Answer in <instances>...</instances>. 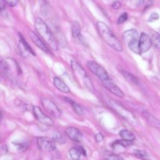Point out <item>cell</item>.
<instances>
[{"label":"cell","mask_w":160,"mask_h":160,"mask_svg":"<svg viewBox=\"0 0 160 160\" xmlns=\"http://www.w3.org/2000/svg\"><path fill=\"white\" fill-rule=\"evenodd\" d=\"M96 28L100 37L109 46L116 51H122L121 42L105 23L102 21H98L96 23Z\"/></svg>","instance_id":"obj_1"},{"label":"cell","mask_w":160,"mask_h":160,"mask_svg":"<svg viewBox=\"0 0 160 160\" xmlns=\"http://www.w3.org/2000/svg\"><path fill=\"white\" fill-rule=\"evenodd\" d=\"M34 27L38 34L46 43V44L51 49L54 51L58 50V46L55 38L48 25L41 18H36L35 19Z\"/></svg>","instance_id":"obj_2"},{"label":"cell","mask_w":160,"mask_h":160,"mask_svg":"<svg viewBox=\"0 0 160 160\" xmlns=\"http://www.w3.org/2000/svg\"><path fill=\"white\" fill-rule=\"evenodd\" d=\"M71 67L76 79L82 83L89 91L93 92L94 91L93 83L82 66L76 61L72 60L71 61Z\"/></svg>","instance_id":"obj_3"},{"label":"cell","mask_w":160,"mask_h":160,"mask_svg":"<svg viewBox=\"0 0 160 160\" xmlns=\"http://www.w3.org/2000/svg\"><path fill=\"white\" fill-rule=\"evenodd\" d=\"M122 38L129 48L136 54H141L139 48V34L135 29H130L125 31L122 34Z\"/></svg>","instance_id":"obj_4"},{"label":"cell","mask_w":160,"mask_h":160,"mask_svg":"<svg viewBox=\"0 0 160 160\" xmlns=\"http://www.w3.org/2000/svg\"><path fill=\"white\" fill-rule=\"evenodd\" d=\"M109 106L124 119L129 121L131 124H136V119L134 116V114L127 109H126L121 104L111 100L109 101Z\"/></svg>","instance_id":"obj_5"},{"label":"cell","mask_w":160,"mask_h":160,"mask_svg":"<svg viewBox=\"0 0 160 160\" xmlns=\"http://www.w3.org/2000/svg\"><path fill=\"white\" fill-rule=\"evenodd\" d=\"M87 67L89 71L97 78H98L101 82L110 78L106 69L101 65L94 61H88L87 62Z\"/></svg>","instance_id":"obj_6"},{"label":"cell","mask_w":160,"mask_h":160,"mask_svg":"<svg viewBox=\"0 0 160 160\" xmlns=\"http://www.w3.org/2000/svg\"><path fill=\"white\" fill-rule=\"evenodd\" d=\"M36 143L39 149L46 151H53L56 149L55 141L53 139L45 136L36 138Z\"/></svg>","instance_id":"obj_7"},{"label":"cell","mask_w":160,"mask_h":160,"mask_svg":"<svg viewBox=\"0 0 160 160\" xmlns=\"http://www.w3.org/2000/svg\"><path fill=\"white\" fill-rule=\"evenodd\" d=\"M41 102L44 109L50 115L54 118H59L61 116V111L52 100L48 98H43Z\"/></svg>","instance_id":"obj_8"},{"label":"cell","mask_w":160,"mask_h":160,"mask_svg":"<svg viewBox=\"0 0 160 160\" xmlns=\"http://www.w3.org/2000/svg\"><path fill=\"white\" fill-rule=\"evenodd\" d=\"M32 112L35 119L41 124L47 126H51L54 124L52 119L45 114L39 107L37 106H32Z\"/></svg>","instance_id":"obj_9"},{"label":"cell","mask_w":160,"mask_h":160,"mask_svg":"<svg viewBox=\"0 0 160 160\" xmlns=\"http://www.w3.org/2000/svg\"><path fill=\"white\" fill-rule=\"evenodd\" d=\"M102 84L103 86L107 89L109 91H110L114 95L119 97L123 98L124 96V93L122 91V90L112 81L111 78L102 81Z\"/></svg>","instance_id":"obj_10"},{"label":"cell","mask_w":160,"mask_h":160,"mask_svg":"<svg viewBox=\"0 0 160 160\" xmlns=\"http://www.w3.org/2000/svg\"><path fill=\"white\" fill-rule=\"evenodd\" d=\"M29 36L31 37V40L32 41V42L36 44V46L38 48H39L42 51H44L46 53L51 54V52L49 48L48 47L46 43L43 41V39L42 38H40L39 36L36 33H35L32 31H30L29 32Z\"/></svg>","instance_id":"obj_11"},{"label":"cell","mask_w":160,"mask_h":160,"mask_svg":"<svg viewBox=\"0 0 160 160\" xmlns=\"http://www.w3.org/2000/svg\"><path fill=\"white\" fill-rule=\"evenodd\" d=\"M152 43L151 38L146 33L142 32L139 39V48L140 53H144L148 51L151 47Z\"/></svg>","instance_id":"obj_12"},{"label":"cell","mask_w":160,"mask_h":160,"mask_svg":"<svg viewBox=\"0 0 160 160\" xmlns=\"http://www.w3.org/2000/svg\"><path fill=\"white\" fill-rule=\"evenodd\" d=\"M65 134L71 140L79 142L82 139V134L81 131L75 127H68L65 129Z\"/></svg>","instance_id":"obj_13"},{"label":"cell","mask_w":160,"mask_h":160,"mask_svg":"<svg viewBox=\"0 0 160 160\" xmlns=\"http://www.w3.org/2000/svg\"><path fill=\"white\" fill-rule=\"evenodd\" d=\"M19 51L22 55L26 54V52L32 54L33 56H36V53L34 52L31 47L29 45L28 42L26 41V39L23 37V36L19 33Z\"/></svg>","instance_id":"obj_14"},{"label":"cell","mask_w":160,"mask_h":160,"mask_svg":"<svg viewBox=\"0 0 160 160\" xmlns=\"http://www.w3.org/2000/svg\"><path fill=\"white\" fill-rule=\"evenodd\" d=\"M53 84L54 86L60 91L64 93H69L70 89L67 84L59 77H54L53 79Z\"/></svg>","instance_id":"obj_15"},{"label":"cell","mask_w":160,"mask_h":160,"mask_svg":"<svg viewBox=\"0 0 160 160\" xmlns=\"http://www.w3.org/2000/svg\"><path fill=\"white\" fill-rule=\"evenodd\" d=\"M64 101H66L67 102H68L69 104H70V105L71 106L72 109L74 110V111L79 114V115H82L84 113V111H83V109L80 106V104H78L77 102H76L75 101H74L72 99L69 98H67V97H64Z\"/></svg>","instance_id":"obj_16"},{"label":"cell","mask_w":160,"mask_h":160,"mask_svg":"<svg viewBox=\"0 0 160 160\" xmlns=\"http://www.w3.org/2000/svg\"><path fill=\"white\" fill-rule=\"evenodd\" d=\"M143 116L146 118L148 122L153 127L160 129V121L148 113V112H143Z\"/></svg>","instance_id":"obj_17"},{"label":"cell","mask_w":160,"mask_h":160,"mask_svg":"<svg viewBox=\"0 0 160 160\" xmlns=\"http://www.w3.org/2000/svg\"><path fill=\"white\" fill-rule=\"evenodd\" d=\"M119 134L120 137L124 140L129 141H133L135 139L134 134L128 129H122L119 131Z\"/></svg>","instance_id":"obj_18"},{"label":"cell","mask_w":160,"mask_h":160,"mask_svg":"<svg viewBox=\"0 0 160 160\" xmlns=\"http://www.w3.org/2000/svg\"><path fill=\"white\" fill-rule=\"evenodd\" d=\"M72 36L74 38L81 40V26L78 21L73 22L72 24Z\"/></svg>","instance_id":"obj_19"},{"label":"cell","mask_w":160,"mask_h":160,"mask_svg":"<svg viewBox=\"0 0 160 160\" xmlns=\"http://www.w3.org/2000/svg\"><path fill=\"white\" fill-rule=\"evenodd\" d=\"M151 39L152 44L158 49H160V34L156 31H152L151 33Z\"/></svg>","instance_id":"obj_20"},{"label":"cell","mask_w":160,"mask_h":160,"mask_svg":"<svg viewBox=\"0 0 160 160\" xmlns=\"http://www.w3.org/2000/svg\"><path fill=\"white\" fill-rule=\"evenodd\" d=\"M121 74H122V76L124 77V78L129 81V82L134 84H138V78L134 76L133 74L127 72V71H121Z\"/></svg>","instance_id":"obj_21"},{"label":"cell","mask_w":160,"mask_h":160,"mask_svg":"<svg viewBox=\"0 0 160 160\" xmlns=\"http://www.w3.org/2000/svg\"><path fill=\"white\" fill-rule=\"evenodd\" d=\"M69 154L70 155V157L71 159L74 160H78L79 159L81 155V151L80 149H79L77 148L72 147L71 148L69 151Z\"/></svg>","instance_id":"obj_22"},{"label":"cell","mask_w":160,"mask_h":160,"mask_svg":"<svg viewBox=\"0 0 160 160\" xmlns=\"http://www.w3.org/2000/svg\"><path fill=\"white\" fill-rule=\"evenodd\" d=\"M13 144L14 146L16 147L18 151L19 152H24L25 151L29 146V144L27 142H24V141H14Z\"/></svg>","instance_id":"obj_23"},{"label":"cell","mask_w":160,"mask_h":160,"mask_svg":"<svg viewBox=\"0 0 160 160\" xmlns=\"http://www.w3.org/2000/svg\"><path fill=\"white\" fill-rule=\"evenodd\" d=\"M52 139L54 140V141L58 142V143H61V144H63L66 142V138L61 135L58 132H55L52 135Z\"/></svg>","instance_id":"obj_24"},{"label":"cell","mask_w":160,"mask_h":160,"mask_svg":"<svg viewBox=\"0 0 160 160\" xmlns=\"http://www.w3.org/2000/svg\"><path fill=\"white\" fill-rule=\"evenodd\" d=\"M134 154L136 157L140 158V159H148V156L147 153L142 150L136 149L134 151Z\"/></svg>","instance_id":"obj_25"},{"label":"cell","mask_w":160,"mask_h":160,"mask_svg":"<svg viewBox=\"0 0 160 160\" xmlns=\"http://www.w3.org/2000/svg\"><path fill=\"white\" fill-rule=\"evenodd\" d=\"M132 141H126L124 139H122V140H117L114 142V144H118V145H121L123 147H128L129 146L132 144L131 143Z\"/></svg>","instance_id":"obj_26"},{"label":"cell","mask_w":160,"mask_h":160,"mask_svg":"<svg viewBox=\"0 0 160 160\" xmlns=\"http://www.w3.org/2000/svg\"><path fill=\"white\" fill-rule=\"evenodd\" d=\"M159 18V15L158 13L156 12H152L149 17V19H148V21L149 22H154V21H156L157 20H158Z\"/></svg>","instance_id":"obj_27"},{"label":"cell","mask_w":160,"mask_h":160,"mask_svg":"<svg viewBox=\"0 0 160 160\" xmlns=\"http://www.w3.org/2000/svg\"><path fill=\"white\" fill-rule=\"evenodd\" d=\"M127 19H128V14H127V12H124L119 17L117 23L119 24H122V23L124 22Z\"/></svg>","instance_id":"obj_28"},{"label":"cell","mask_w":160,"mask_h":160,"mask_svg":"<svg viewBox=\"0 0 160 160\" xmlns=\"http://www.w3.org/2000/svg\"><path fill=\"white\" fill-rule=\"evenodd\" d=\"M107 159H112V160H120V159H123V158H122L121 156L117 155V154H110L108 155L107 158H106Z\"/></svg>","instance_id":"obj_29"},{"label":"cell","mask_w":160,"mask_h":160,"mask_svg":"<svg viewBox=\"0 0 160 160\" xmlns=\"http://www.w3.org/2000/svg\"><path fill=\"white\" fill-rule=\"evenodd\" d=\"M94 138H95V140L97 142H101L104 139V136H103L102 134H101L100 132H98V133H96L95 134Z\"/></svg>","instance_id":"obj_30"},{"label":"cell","mask_w":160,"mask_h":160,"mask_svg":"<svg viewBox=\"0 0 160 160\" xmlns=\"http://www.w3.org/2000/svg\"><path fill=\"white\" fill-rule=\"evenodd\" d=\"M1 69L2 70H4V71H7L8 69H9V66H8V64L6 62V61H4L3 59H1Z\"/></svg>","instance_id":"obj_31"},{"label":"cell","mask_w":160,"mask_h":160,"mask_svg":"<svg viewBox=\"0 0 160 160\" xmlns=\"http://www.w3.org/2000/svg\"><path fill=\"white\" fill-rule=\"evenodd\" d=\"M8 151V148L7 144H2L1 146V151H0V153L1 155H4L5 154H6Z\"/></svg>","instance_id":"obj_32"},{"label":"cell","mask_w":160,"mask_h":160,"mask_svg":"<svg viewBox=\"0 0 160 160\" xmlns=\"http://www.w3.org/2000/svg\"><path fill=\"white\" fill-rule=\"evenodd\" d=\"M6 2L11 7H14L17 5L18 0H5Z\"/></svg>","instance_id":"obj_33"},{"label":"cell","mask_w":160,"mask_h":160,"mask_svg":"<svg viewBox=\"0 0 160 160\" xmlns=\"http://www.w3.org/2000/svg\"><path fill=\"white\" fill-rule=\"evenodd\" d=\"M121 7V3L118 1H116V2H114L112 4V8L114 9H119V8Z\"/></svg>","instance_id":"obj_34"},{"label":"cell","mask_w":160,"mask_h":160,"mask_svg":"<svg viewBox=\"0 0 160 160\" xmlns=\"http://www.w3.org/2000/svg\"><path fill=\"white\" fill-rule=\"evenodd\" d=\"M5 0H1L0 1V8H1V12L3 11L5 9Z\"/></svg>","instance_id":"obj_35"},{"label":"cell","mask_w":160,"mask_h":160,"mask_svg":"<svg viewBox=\"0 0 160 160\" xmlns=\"http://www.w3.org/2000/svg\"><path fill=\"white\" fill-rule=\"evenodd\" d=\"M144 2H145V1H144V0H139V1H137L136 4H137L138 6H139V5L143 4Z\"/></svg>","instance_id":"obj_36"},{"label":"cell","mask_w":160,"mask_h":160,"mask_svg":"<svg viewBox=\"0 0 160 160\" xmlns=\"http://www.w3.org/2000/svg\"><path fill=\"white\" fill-rule=\"evenodd\" d=\"M80 150L81 151V153L83 154V156H86V152L84 148H82V147H80Z\"/></svg>","instance_id":"obj_37"}]
</instances>
